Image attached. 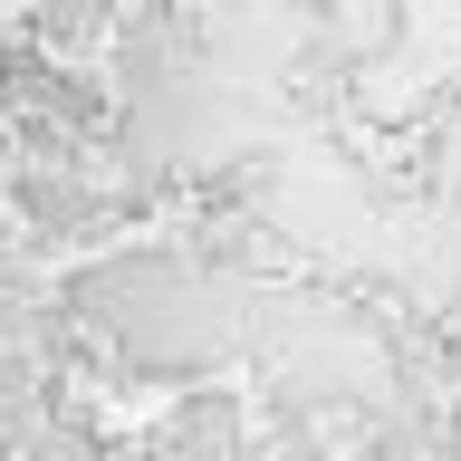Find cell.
Here are the masks:
<instances>
[{
    "mask_svg": "<svg viewBox=\"0 0 461 461\" xmlns=\"http://www.w3.org/2000/svg\"><path fill=\"white\" fill-rule=\"evenodd\" d=\"M20 39L58 68V49H96V39H106V10H68V0H49V10H20Z\"/></svg>",
    "mask_w": 461,
    "mask_h": 461,
    "instance_id": "cell-1",
    "label": "cell"
},
{
    "mask_svg": "<svg viewBox=\"0 0 461 461\" xmlns=\"http://www.w3.org/2000/svg\"><path fill=\"white\" fill-rule=\"evenodd\" d=\"M49 77H58V68L10 29V39H0V106H49Z\"/></svg>",
    "mask_w": 461,
    "mask_h": 461,
    "instance_id": "cell-2",
    "label": "cell"
},
{
    "mask_svg": "<svg viewBox=\"0 0 461 461\" xmlns=\"http://www.w3.org/2000/svg\"><path fill=\"white\" fill-rule=\"evenodd\" d=\"M20 212H39L49 230H68L86 212V193H77V183H49V173H20Z\"/></svg>",
    "mask_w": 461,
    "mask_h": 461,
    "instance_id": "cell-3",
    "label": "cell"
},
{
    "mask_svg": "<svg viewBox=\"0 0 461 461\" xmlns=\"http://www.w3.org/2000/svg\"><path fill=\"white\" fill-rule=\"evenodd\" d=\"M288 461H327V452H288Z\"/></svg>",
    "mask_w": 461,
    "mask_h": 461,
    "instance_id": "cell-4",
    "label": "cell"
},
{
    "mask_svg": "<svg viewBox=\"0 0 461 461\" xmlns=\"http://www.w3.org/2000/svg\"><path fill=\"white\" fill-rule=\"evenodd\" d=\"M442 461H461V432H452V452H442Z\"/></svg>",
    "mask_w": 461,
    "mask_h": 461,
    "instance_id": "cell-5",
    "label": "cell"
}]
</instances>
